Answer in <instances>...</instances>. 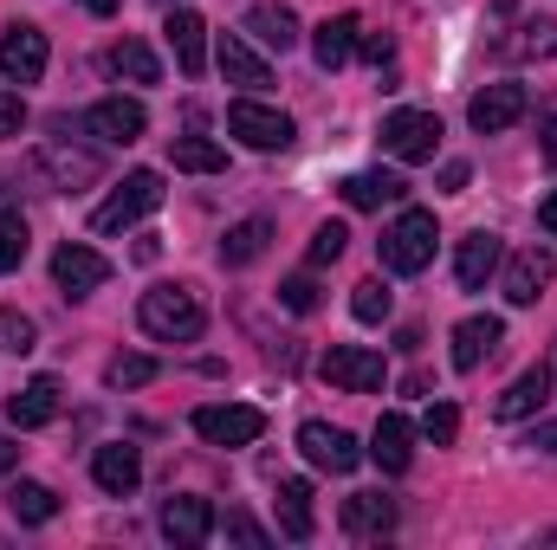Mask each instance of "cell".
Instances as JSON below:
<instances>
[{
	"mask_svg": "<svg viewBox=\"0 0 557 550\" xmlns=\"http://www.w3.org/2000/svg\"><path fill=\"white\" fill-rule=\"evenodd\" d=\"M267 240H273V221H240V227H227V240H221V260L227 266H253L260 253H267Z\"/></svg>",
	"mask_w": 557,
	"mask_h": 550,
	"instance_id": "cell-29",
	"label": "cell"
},
{
	"mask_svg": "<svg viewBox=\"0 0 557 550\" xmlns=\"http://www.w3.org/2000/svg\"><path fill=\"white\" fill-rule=\"evenodd\" d=\"M20 124H26V98L0 91V137H20Z\"/></svg>",
	"mask_w": 557,
	"mask_h": 550,
	"instance_id": "cell-42",
	"label": "cell"
},
{
	"mask_svg": "<svg viewBox=\"0 0 557 550\" xmlns=\"http://www.w3.org/2000/svg\"><path fill=\"white\" fill-rule=\"evenodd\" d=\"M499 52H512V59H545V52H557V26L552 20H539V26H525L519 39H506Z\"/></svg>",
	"mask_w": 557,
	"mask_h": 550,
	"instance_id": "cell-36",
	"label": "cell"
},
{
	"mask_svg": "<svg viewBox=\"0 0 557 550\" xmlns=\"http://www.w3.org/2000/svg\"><path fill=\"white\" fill-rule=\"evenodd\" d=\"M104 383H111V389H143V383H156V357H111V363H104Z\"/></svg>",
	"mask_w": 557,
	"mask_h": 550,
	"instance_id": "cell-35",
	"label": "cell"
},
{
	"mask_svg": "<svg viewBox=\"0 0 557 550\" xmlns=\"http://www.w3.org/2000/svg\"><path fill=\"white\" fill-rule=\"evenodd\" d=\"M111 72H117V78H131V85H156V78H162L156 52H149L143 39H117V46H111Z\"/></svg>",
	"mask_w": 557,
	"mask_h": 550,
	"instance_id": "cell-32",
	"label": "cell"
},
{
	"mask_svg": "<svg viewBox=\"0 0 557 550\" xmlns=\"http://www.w3.org/2000/svg\"><path fill=\"white\" fill-rule=\"evenodd\" d=\"M539 137H545V162L557 168V117H545V124H539Z\"/></svg>",
	"mask_w": 557,
	"mask_h": 550,
	"instance_id": "cell-47",
	"label": "cell"
},
{
	"mask_svg": "<svg viewBox=\"0 0 557 550\" xmlns=\"http://www.w3.org/2000/svg\"><path fill=\"white\" fill-rule=\"evenodd\" d=\"M46 33L39 26H26V20H13L7 33H0V78L7 85H39L46 78Z\"/></svg>",
	"mask_w": 557,
	"mask_h": 550,
	"instance_id": "cell-8",
	"label": "cell"
},
{
	"mask_svg": "<svg viewBox=\"0 0 557 550\" xmlns=\"http://www.w3.org/2000/svg\"><path fill=\"white\" fill-rule=\"evenodd\" d=\"M357 52H363L370 65H389V59H396V39H389V33H363V39H357Z\"/></svg>",
	"mask_w": 557,
	"mask_h": 550,
	"instance_id": "cell-43",
	"label": "cell"
},
{
	"mask_svg": "<svg viewBox=\"0 0 557 550\" xmlns=\"http://www.w3.org/2000/svg\"><path fill=\"white\" fill-rule=\"evenodd\" d=\"M0 350L7 357H33L39 350V324L26 311H13V304H0Z\"/></svg>",
	"mask_w": 557,
	"mask_h": 550,
	"instance_id": "cell-33",
	"label": "cell"
},
{
	"mask_svg": "<svg viewBox=\"0 0 557 550\" xmlns=\"http://www.w3.org/2000/svg\"><path fill=\"white\" fill-rule=\"evenodd\" d=\"M493 7H499V13H512V7H519V0H493Z\"/></svg>",
	"mask_w": 557,
	"mask_h": 550,
	"instance_id": "cell-50",
	"label": "cell"
},
{
	"mask_svg": "<svg viewBox=\"0 0 557 550\" xmlns=\"http://www.w3.org/2000/svg\"><path fill=\"white\" fill-rule=\"evenodd\" d=\"M350 311H357V324H383V317L396 311V291H389L383 278H363V285L350 291Z\"/></svg>",
	"mask_w": 557,
	"mask_h": 550,
	"instance_id": "cell-34",
	"label": "cell"
},
{
	"mask_svg": "<svg viewBox=\"0 0 557 550\" xmlns=\"http://www.w3.org/2000/svg\"><path fill=\"white\" fill-rule=\"evenodd\" d=\"M344 532L350 538H383V532H396V505L383 492H350L344 499Z\"/></svg>",
	"mask_w": 557,
	"mask_h": 550,
	"instance_id": "cell-23",
	"label": "cell"
},
{
	"mask_svg": "<svg viewBox=\"0 0 557 550\" xmlns=\"http://www.w3.org/2000/svg\"><path fill=\"white\" fill-rule=\"evenodd\" d=\"M169 162L188 168V175H221V168H227V149L208 142V137H175L169 142Z\"/></svg>",
	"mask_w": 557,
	"mask_h": 550,
	"instance_id": "cell-31",
	"label": "cell"
},
{
	"mask_svg": "<svg viewBox=\"0 0 557 550\" xmlns=\"http://www.w3.org/2000/svg\"><path fill=\"white\" fill-rule=\"evenodd\" d=\"M26 247H33L26 221H20V214H0V273H13V266L26 260Z\"/></svg>",
	"mask_w": 557,
	"mask_h": 550,
	"instance_id": "cell-38",
	"label": "cell"
},
{
	"mask_svg": "<svg viewBox=\"0 0 557 550\" xmlns=\"http://www.w3.org/2000/svg\"><path fill=\"white\" fill-rule=\"evenodd\" d=\"M156 208H162V175H156V168H131V175L98 201L91 234H124V227H137L143 214H156Z\"/></svg>",
	"mask_w": 557,
	"mask_h": 550,
	"instance_id": "cell-3",
	"label": "cell"
},
{
	"mask_svg": "<svg viewBox=\"0 0 557 550\" xmlns=\"http://www.w3.org/2000/svg\"><path fill=\"white\" fill-rule=\"evenodd\" d=\"M545 402H552V370L539 363V370H525V376L499 396V409H493V414H499V421H532Z\"/></svg>",
	"mask_w": 557,
	"mask_h": 550,
	"instance_id": "cell-24",
	"label": "cell"
},
{
	"mask_svg": "<svg viewBox=\"0 0 557 550\" xmlns=\"http://www.w3.org/2000/svg\"><path fill=\"white\" fill-rule=\"evenodd\" d=\"M525 447H539V453H557V421H539V427H532V440H525Z\"/></svg>",
	"mask_w": 557,
	"mask_h": 550,
	"instance_id": "cell-44",
	"label": "cell"
},
{
	"mask_svg": "<svg viewBox=\"0 0 557 550\" xmlns=\"http://www.w3.org/2000/svg\"><path fill=\"white\" fill-rule=\"evenodd\" d=\"M350 208H383V201H403L409 195V182L403 175H389V168H363V175H344V188H337Z\"/></svg>",
	"mask_w": 557,
	"mask_h": 550,
	"instance_id": "cell-26",
	"label": "cell"
},
{
	"mask_svg": "<svg viewBox=\"0 0 557 550\" xmlns=\"http://www.w3.org/2000/svg\"><path fill=\"white\" fill-rule=\"evenodd\" d=\"M441 188L460 195V188H467V162H447V168H441Z\"/></svg>",
	"mask_w": 557,
	"mask_h": 550,
	"instance_id": "cell-45",
	"label": "cell"
},
{
	"mask_svg": "<svg viewBox=\"0 0 557 550\" xmlns=\"http://www.w3.org/2000/svg\"><path fill=\"white\" fill-rule=\"evenodd\" d=\"M188 421H195V434H201L208 447H253V440L267 434V414L247 409V402H201Z\"/></svg>",
	"mask_w": 557,
	"mask_h": 550,
	"instance_id": "cell-5",
	"label": "cell"
},
{
	"mask_svg": "<svg viewBox=\"0 0 557 550\" xmlns=\"http://www.w3.org/2000/svg\"><path fill=\"white\" fill-rule=\"evenodd\" d=\"M59 396H65L59 376H33L26 389L7 396V421H13L20 434H26V427H46V421H59Z\"/></svg>",
	"mask_w": 557,
	"mask_h": 550,
	"instance_id": "cell-15",
	"label": "cell"
},
{
	"mask_svg": "<svg viewBox=\"0 0 557 550\" xmlns=\"http://www.w3.org/2000/svg\"><path fill=\"white\" fill-rule=\"evenodd\" d=\"M7 512H13L20 525H52V518H59V492L39 486V479H20V486L7 492Z\"/></svg>",
	"mask_w": 557,
	"mask_h": 550,
	"instance_id": "cell-28",
	"label": "cell"
},
{
	"mask_svg": "<svg viewBox=\"0 0 557 550\" xmlns=\"http://www.w3.org/2000/svg\"><path fill=\"white\" fill-rule=\"evenodd\" d=\"M357 39H363V26H357V13H337V20H324V26L311 33V59H318L324 72H337V65H350V52H357Z\"/></svg>",
	"mask_w": 557,
	"mask_h": 550,
	"instance_id": "cell-22",
	"label": "cell"
},
{
	"mask_svg": "<svg viewBox=\"0 0 557 550\" xmlns=\"http://www.w3.org/2000/svg\"><path fill=\"white\" fill-rule=\"evenodd\" d=\"M318 376H324L331 389H344V396H376V389L389 383V363H383L376 350H363V343H331L324 363H318Z\"/></svg>",
	"mask_w": 557,
	"mask_h": 550,
	"instance_id": "cell-4",
	"label": "cell"
},
{
	"mask_svg": "<svg viewBox=\"0 0 557 550\" xmlns=\"http://www.w3.org/2000/svg\"><path fill=\"white\" fill-rule=\"evenodd\" d=\"M91 479H98L111 499H131V492H137V479H143L137 447H124V440H104V447L91 453Z\"/></svg>",
	"mask_w": 557,
	"mask_h": 550,
	"instance_id": "cell-16",
	"label": "cell"
},
{
	"mask_svg": "<svg viewBox=\"0 0 557 550\" xmlns=\"http://www.w3.org/2000/svg\"><path fill=\"white\" fill-rule=\"evenodd\" d=\"M383 149L396 162H434L441 149V117L434 111H389L383 117Z\"/></svg>",
	"mask_w": 557,
	"mask_h": 550,
	"instance_id": "cell-7",
	"label": "cell"
},
{
	"mask_svg": "<svg viewBox=\"0 0 557 550\" xmlns=\"http://www.w3.org/2000/svg\"><path fill=\"white\" fill-rule=\"evenodd\" d=\"M363 453H370V460H376L383 473H409V460H416V427H409L403 414H383Z\"/></svg>",
	"mask_w": 557,
	"mask_h": 550,
	"instance_id": "cell-19",
	"label": "cell"
},
{
	"mask_svg": "<svg viewBox=\"0 0 557 550\" xmlns=\"http://www.w3.org/2000/svg\"><path fill=\"white\" fill-rule=\"evenodd\" d=\"M499 260H506L499 234H467V240H460V253H454V273H460V291H486V278L499 273Z\"/></svg>",
	"mask_w": 557,
	"mask_h": 550,
	"instance_id": "cell-17",
	"label": "cell"
},
{
	"mask_svg": "<svg viewBox=\"0 0 557 550\" xmlns=\"http://www.w3.org/2000/svg\"><path fill=\"white\" fill-rule=\"evenodd\" d=\"M104 278H111V260H104L98 247H78V240H65V247L52 253V285H59L65 298H91Z\"/></svg>",
	"mask_w": 557,
	"mask_h": 550,
	"instance_id": "cell-10",
	"label": "cell"
},
{
	"mask_svg": "<svg viewBox=\"0 0 557 550\" xmlns=\"http://www.w3.org/2000/svg\"><path fill=\"white\" fill-rule=\"evenodd\" d=\"M221 532H227V538H234V545H273V538H267V532H260V525H253V518H247V512H227V525H221Z\"/></svg>",
	"mask_w": 557,
	"mask_h": 550,
	"instance_id": "cell-41",
	"label": "cell"
},
{
	"mask_svg": "<svg viewBox=\"0 0 557 550\" xmlns=\"http://www.w3.org/2000/svg\"><path fill=\"white\" fill-rule=\"evenodd\" d=\"M278 304L305 317V311H318V285H311L305 273H298V278H285V285H278Z\"/></svg>",
	"mask_w": 557,
	"mask_h": 550,
	"instance_id": "cell-40",
	"label": "cell"
},
{
	"mask_svg": "<svg viewBox=\"0 0 557 550\" xmlns=\"http://www.w3.org/2000/svg\"><path fill=\"white\" fill-rule=\"evenodd\" d=\"M214 65H221V78L227 85H240V91H260V85H273V65L240 39V33H221V46H214Z\"/></svg>",
	"mask_w": 557,
	"mask_h": 550,
	"instance_id": "cell-14",
	"label": "cell"
},
{
	"mask_svg": "<svg viewBox=\"0 0 557 550\" xmlns=\"http://www.w3.org/2000/svg\"><path fill=\"white\" fill-rule=\"evenodd\" d=\"M298 453H305L318 473H357V460H363V447H357L344 427H331V421H305V427H298Z\"/></svg>",
	"mask_w": 557,
	"mask_h": 550,
	"instance_id": "cell-9",
	"label": "cell"
},
{
	"mask_svg": "<svg viewBox=\"0 0 557 550\" xmlns=\"http://www.w3.org/2000/svg\"><path fill=\"white\" fill-rule=\"evenodd\" d=\"M162 7H175V0H162Z\"/></svg>",
	"mask_w": 557,
	"mask_h": 550,
	"instance_id": "cell-51",
	"label": "cell"
},
{
	"mask_svg": "<svg viewBox=\"0 0 557 550\" xmlns=\"http://www.w3.org/2000/svg\"><path fill=\"white\" fill-rule=\"evenodd\" d=\"M227 130L247 142V149H260V155H273V149H292V117L273 111V104H260V98H234L227 104Z\"/></svg>",
	"mask_w": 557,
	"mask_h": 550,
	"instance_id": "cell-6",
	"label": "cell"
},
{
	"mask_svg": "<svg viewBox=\"0 0 557 550\" xmlns=\"http://www.w3.org/2000/svg\"><path fill=\"white\" fill-rule=\"evenodd\" d=\"M421 434H428L434 447H454V440H460V409H454V402H428V414H421Z\"/></svg>",
	"mask_w": 557,
	"mask_h": 550,
	"instance_id": "cell-37",
	"label": "cell"
},
{
	"mask_svg": "<svg viewBox=\"0 0 557 550\" xmlns=\"http://www.w3.org/2000/svg\"><path fill=\"white\" fill-rule=\"evenodd\" d=\"M539 227H545V234L557 240V188L545 195V201H539Z\"/></svg>",
	"mask_w": 557,
	"mask_h": 550,
	"instance_id": "cell-46",
	"label": "cell"
},
{
	"mask_svg": "<svg viewBox=\"0 0 557 550\" xmlns=\"http://www.w3.org/2000/svg\"><path fill=\"white\" fill-rule=\"evenodd\" d=\"M552 278H557V260L532 247V253H519V260L506 266V298H512V304H539Z\"/></svg>",
	"mask_w": 557,
	"mask_h": 550,
	"instance_id": "cell-21",
	"label": "cell"
},
{
	"mask_svg": "<svg viewBox=\"0 0 557 550\" xmlns=\"http://www.w3.org/2000/svg\"><path fill=\"white\" fill-rule=\"evenodd\" d=\"M13 466H20V447H13V440H7V434H0V479H7V473H13Z\"/></svg>",
	"mask_w": 557,
	"mask_h": 550,
	"instance_id": "cell-48",
	"label": "cell"
},
{
	"mask_svg": "<svg viewBox=\"0 0 557 550\" xmlns=\"http://www.w3.org/2000/svg\"><path fill=\"white\" fill-rule=\"evenodd\" d=\"M278 532L292 538V545H305L318 525H311V486L305 479H278Z\"/></svg>",
	"mask_w": 557,
	"mask_h": 550,
	"instance_id": "cell-27",
	"label": "cell"
},
{
	"mask_svg": "<svg viewBox=\"0 0 557 550\" xmlns=\"http://www.w3.org/2000/svg\"><path fill=\"white\" fill-rule=\"evenodd\" d=\"M78 7H91V13H117L124 0H78Z\"/></svg>",
	"mask_w": 557,
	"mask_h": 550,
	"instance_id": "cell-49",
	"label": "cell"
},
{
	"mask_svg": "<svg viewBox=\"0 0 557 550\" xmlns=\"http://www.w3.org/2000/svg\"><path fill=\"white\" fill-rule=\"evenodd\" d=\"M169 46H175V65H182V78H201L208 72V20L195 13V7H169Z\"/></svg>",
	"mask_w": 557,
	"mask_h": 550,
	"instance_id": "cell-13",
	"label": "cell"
},
{
	"mask_svg": "<svg viewBox=\"0 0 557 550\" xmlns=\"http://www.w3.org/2000/svg\"><path fill=\"white\" fill-rule=\"evenodd\" d=\"M33 162L52 175V188H78V182H98V155H85V149H65V142H46Z\"/></svg>",
	"mask_w": 557,
	"mask_h": 550,
	"instance_id": "cell-25",
	"label": "cell"
},
{
	"mask_svg": "<svg viewBox=\"0 0 557 550\" xmlns=\"http://www.w3.org/2000/svg\"><path fill=\"white\" fill-rule=\"evenodd\" d=\"M247 33H253L260 46H273V52H292V46H298L292 7H253V13H247Z\"/></svg>",
	"mask_w": 557,
	"mask_h": 550,
	"instance_id": "cell-30",
	"label": "cell"
},
{
	"mask_svg": "<svg viewBox=\"0 0 557 550\" xmlns=\"http://www.w3.org/2000/svg\"><path fill=\"white\" fill-rule=\"evenodd\" d=\"M137 324L156 343H195L201 324H208V311H201V298H195L188 285H156V291H143Z\"/></svg>",
	"mask_w": 557,
	"mask_h": 550,
	"instance_id": "cell-1",
	"label": "cell"
},
{
	"mask_svg": "<svg viewBox=\"0 0 557 550\" xmlns=\"http://www.w3.org/2000/svg\"><path fill=\"white\" fill-rule=\"evenodd\" d=\"M85 124H91L104 142H137L143 130H149V111H143L137 98H104V104H91Z\"/></svg>",
	"mask_w": 557,
	"mask_h": 550,
	"instance_id": "cell-20",
	"label": "cell"
},
{
	"mask_svg": "<svg viewBox=\"0 0 557 550\" xmlns=\"http://www.w3.org/2000/svg\"><path fill=\"white\" fill-rule=\"evenodd\" d=\"M162 538L175 550H195L214 538V505L208 499H195V492H182V499H169L162 505Z\"/></svg>",
	"mask_w": 557,
	"mask_h": 550,
	"instance_id": "cell-12",
	"label": "cell"
},
{
	"mask_svg": "<svg viewBox=\"0 0 557 550\" xmlns=\"http://www.w3.org/2000/svg\"><path fill=\"white\" fill-rule=\"evenodd\" d=\"M344 240H350V234H344V221H324V227L311 234V266H331V260L344 253Z\"/></svg>",
	"mask_w": 557,
	"mask_h": 550,
	"instance_id": "cell-39",
	"label": "cell"
},
{
	"mask_svg": "<svg viewBox=\"0 0 557 550\" xmlns=\"http://www.w3.org/2000/svg\"><path fill=\"white\" fill-rule=\"evenodd\" d=\"M525 117V85H486V91H473V104H467V124L480 130V137H499V130H512Z\"/></svg>",
	"mask_w": 557,
	"mask_h": 550,
	"instance_id": "cell-11",
	"label": "cell"
},
{
	"mask_svg": "<svg viewBox=\"0 0 557 550\" xmlns=\"http://www.w3.org/2000/svg\"><path fill=\"white\" fill-rule=\"evenodd\" d=\"M499 343H506V324L499 317H460L454 324V370H480Z\"/></svg>",
	"mask_w": 557,
	"mask_h": 550,
	"instance_id": "cell-18",
	"label": "cell"
},
{
	"mask_svg": "<svg viewBox=\"0 0 557 550\" xmlns=\"http://www.w3.org/2000/svg\"><path fill=\"white\" fill-rule=\"evenodd\" d=\"M434 240H441V227H434V214L428 208H403L389 227H383V240H376V253H383V266L403 278H416L434 266Z\"/></svg>",
	"mask_w": 557,
	"mask_h": 550,
	"instance_id": "cell-2",
	"label": "cell"
}]
</instances>
